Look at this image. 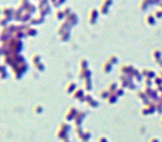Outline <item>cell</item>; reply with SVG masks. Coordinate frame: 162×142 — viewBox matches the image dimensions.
Returning a JSON list of instances; mask_svg holds the SVG:
<instances>
[{
    "mask_svg": "<svg viewBox=\"0 0 162 142\" xmlns=\"http://www.w3.org/2000/svg\"><path fill=\"white\" fill-rule=\"evenodd\" d=\"M36 10V7H35L34 5H32V3H30L27 7H26V9H25V12L28 13V14H32V13H34Z\"/></svg>",
    "mask_w": 162,
    "mask_h": 142,
    "instance_id": "obj_13",
    "label": "cell"
},
{
    "mask_svg": "<svg viewBox=\"0 0 162 142\" xmlns=\"http://www.w3.org/2000/svg\"><path fill=\"white\" fill-rule=\"evenodd\" d=\"M87 64H89V63H87V60L86 59H82L81 60V66H82V68H83V70H86Z\"/></svg>",
    "mask_w": 162,
    "mask_h": 142,
    "instance_id": "obj_21",
    "label": "cell"
},
{
    "mask_svg": "<svg viewBox=\"0 0 162 142\" xmlns=\"http://www.w3.org/2000/svg\"><path fill=\"white\" fill-rule=\"evenodd\" d=\"M153 5H156L155 0H142V2L139 3V8L142 10H146L149 6H153Z\"/></svg>",
    "mask_w": 162,
    "mask_h": 142,
    "instance_id": "obj_4",
    "label": "cell"
},
{
    "mask_svg": "<svg viewBox=\"0 0 162 142\" xmlns=\"http://www.w3.org/2000/svg\"><path fill=\"white\" fill-rule=\"evenodd\" d=\"M109 63H114V64H117L118 63V58H117V56H115V55H111L110 56V59H109Z\"/></svg>",
    "mask_w": 162,
    "mask_h": 142,
    "instance_id": "obj_18",
    "label": "cell"
},
{
    "mask_svg": "<svg viewBox=\"0 0 162 142\" xmlns=\"http://www.w3.org/2000/svg\"><path fill=\"white\" fill-rule=\"evenodd\" d=\"M153 15H154V17H155L156 19H158V18H161L162 17V10L161 9H159V10H156V12L154 13Z\"/></svg>",
    "mask_w": 162,
    "mask_h": 142,
    "instance_id": "obj_20",
    "label": "cell"
},
{
    "mask_svg": "<svg viewBox=\"0 0 162 142\" xmlns=\"http://www.w3.org/2000/svg\"><path fill=\"white\" fill-rule=\"evenodd\" d=\"M99 9H95V8H92L90 10V14H89V23L93 25V24L96 23L98 21V17H99Z\"/></svg>",
    "mask_w": 162,
    "mask_h": 142,
    "instance_id": "obj_1",
    "label": "cell"
},
{
    "mask_svg": "<svg viewBox=\"0 0 162 142\" xmlns=\"http://www.w3.org/2000/svg\"><path fill=\"white\" fill-rule=\"evenodd\" d=\"M162 2V0H155V3H158V5H160Z\"/></svg>",
    "mask_w": 162,
    "mask_h": 142,
    "instance_id": "obj_25",
    "label": "cell"
},
{
    "mask_svg": "<svg viewBox=\"0 0 162 142\" xmlns=\"http://www.w3.org/2000/svg\"><path fill=\"white\" fill-rule=\"evenodd\" d=\"M145 23L147 24L149 26H153L156 24V18L154 17L153 14H147L146 17H145Z\"/></svg>",
    "mask_w": 162,
    "mask_h": 142,
    "instance_id": "obj_6",
    "label": "cell"
},
{
    "mask_svg": "<svg viewBox=\"0 0 162 142\" xmlns=\"http://www.w3.org/2000/svg\"><path fill=\"white\" fill-rule=\"evenodd\" d=\"M112 3H114V0H103L102 1V5L107 6V7H110Z\"/></svg>",
    "mask_w": 162,
    "mask_h": 142,
    "instance_id": "obj_19",
    "label": "cell"
},
{
    "mask_svg": "<svg viewBox=\"0 0 162 142\" xmlns=\"http://www.w3.org/2000/svg\"><path fill=\"white\" fill-rule=\"evenodd\" d=\"M60 41H62V42H65V41H68L70 38V32H64V33H61L60 36Z\"/></svg>",
    "mask_w": 162,
    "mask_h": 142,
    "instance_id": "obj_10",
    "label": "cell"
},
{
    "mask_svg": "<svg viewBox=\"0 0 162 142\" xmlns=\"http://www.w3.org/2000/svg\"><path fill=\"white\" fill-rule=\"evenodd\" d=\"M30 3H31V2H30V0H21V5H19V6H21V7H23L24 9H26V7H27Z\"/></svg>",
    "mask_w": 162,
    "mask_h": 142,
    "instance_id": "obj_16",
    "label": "cell"
},
{
    "mask_svg": "<svg viewBox=\"0 0 162 142\" xmlns=\"http://www.w3.org/2000/svg\"><path fill=\"white\" fill-rule=\"evenodd\" d=\"M70 27H71V25H70L67 21L62 22V23L60 24V26L58 27V34L60 36V34H61V33H64V32H69Z\"/></svg>",
    "mask_w": 162,
    "mask_h": 142,
    "instance_id": "obj_3",
    "label": "cell"
},
{
    "mask_svg": "<svg viewBox=\"0 0 162 142\" xmlns=\"http://www.w3.org/2000/svg\"><path fill=\"white\" fill-rule=\"evenodd\" d=\"M62 12H64V14H65V15H66V17H67L68 15L71 14V9H70V7H65Z\"/></svg>",
    "mask_w": 162,
    "mask_h": 142,
    "instance_id": "obj_22",
    "label": "cell"
},
{
    "mask_svg": "<svg viewBox=\"0 0 162 142\" xmlns=\"http://www.w3.org/2000/svg\"><path fill=\"white\" fill-rule=\"evenodd\" d=\"M43 21H44V17H42V16H39V17H35V18H32V19L30 21V23L32 24V25H36V24L43 23Z\"/></svg>",
    "mask_w": 162,
    "mask_h": 142,
    "instance_id": "obj_8",
    "label": "cell"
},
{
    "mask_svg": "<svg viewBox=\"0 0 162 142\" xmlns=\"http://www.w3.org/2000/svg\"><path fill=\"white\" fill-rule=\"evenodd\" d=\"M66 21H67L71 26H75L76 24L78 23V17H77V15H76L75 13H71L70 15H68V16L66 17Z\"/></svg>",
    "mask_w": 162,
    "mask_h": 142,
    "instance_id": "obj_5",
    "label": "cell"
},
{
    "mask_svg": "<svg viewBox=\"0 0 162 142\" xmlns=\"http://www.w3.org/2000/svg\"><path fill=\"white\" fill-rule=\"evenodd\" d=\"M40 59H41V57H40L39 55H34V56H33V61H34L35 64H36Z\"/></svg>",
    "mask_w": 162,
    "mask_h": 142,
    "instance_id": "obj_24",
    "label": "cell"
},
{
    "mask_svg": "<svg viewBox=\"0 0 162 142\" xmlns=\"http://www.w3.org/2000/svg\"><path fill=\"white\" fill-rule=\"evenodd\" d=\"M110 70H111V63H109V61H108V63H105V64L103 65V71L104 72H109Z\"/></svg>",
    "mask_w": 162,
    "mask_h": 142,
    "instance_id": "obj_17",
    "label": "cell"
},
{
    "mask_svg": "<svg viewBox=\"0 0 162 142\" xmlns=\"http://www.w3.org/2000/svg\"><path fill=\"white\" fill-rule=\"evenodd\" d=\"M153 57L155 58V60H156L158 63H159V61L161 63V60H160L161 59V52H160L159 50H154V52H153Z\"/></svg>",
    "mask_w": 162,
    "mask_h": 142,
    "instance_id": "obj_14",
    "label": "cell"
},
{
    "mask_svg": "<svg viewBox=\"0 0 162 142\" xmlns=\"http://www.w3.org/2000/svg\"><path fill=\"white\" fill-rule=\"evenodd\" d=\"M159 7H160V9H161V10H162V2H161V3H160V5H159Z\"/></svg>",
    "mask_w": 162,
    "mask_h": 142,
    "instance_id": "obj_26",
    "label": "cell"
},
{
    "mask_svg": "<svg viewBox=\"0 0 162 142\" xmlns=\"http://www.w3.org/2000/svg\"><path fill=\"white\" fill-rule=\"evenodd\" d=\"M99 12L101 13V14H103V15H107L109 13V7H107L104 5H101L100 8H99Z\"/></svg>",
    "mask_w": 162,
    "mask_h": 142,
    "instance_id": "obj_15",
    "label": "cell"
},
{
    "mask_svg": "<svg viewBox=\"0 0 162 142\" xmlns=\"http://www.w3.org/2000/svg\"><path fill=\"white\" fill-rule=\"evenodd\" d=\"M25 33H26V36H35L37 34V31L35 30L34 27H27L26 30H25Z\"/></svg>",
    "mask_w": 162,
    "mask_h": 142,
    "instance_id": "obj_7",
    "label": "cell"
},
{
    "mask_svg": "<svg viewBox=\"0 0 162 142\" xmlns=\"http://www.w3.org/2000/svg\"><path fill=\"white\" fill-rule=\"evenodd\" d=\"M49 12H50V6H49V5H46L44 7H41V8H40V16L44 17Z\"/></svg>",
    "mask_w": 162,
    "mask_h": 142,
    "instance_id": "obj_9",
    "label": "cell"
},
{
    "mask_svg": "<svg viewBox=\"0 0 162 142\" xmlns=\"http://www.w3.org/2000/svg\"><path fill=\"white\" fill-rule=\"evenodd\" d=\"M55 16H56V18L59 19V21H61V19H64V18H66V15L64 14L62 10H57V12L55 13Z\"/></svg>",
    "mask_w": 162,
    "mask_h": 142,
    "instance_id": "obj_12",
    "label": "cell"
},
{
    "mask_svg": "<svg viewBox=\"0 0 162 142\" xmlns=\"http://www.w3.org/2000/svg\"><path fill=\"white\" fill-rule=\"evenodd\" d=\"M65 2H66V0H57V1H56L53 5H55L56 7H58L59 5H62V3H65Z\"/></svg>",
    "mask_w": 162,
    "mask_h": 142,
    "instance_id": "obj_23",
    "label": "cell"
},
{
    "mask_svg": "<svg viewBox=\"0 0 162 142\" xmlns=\"http://www.w3.org/2000/svg\"><path fill=\"white\" fill-rule=\"evenodd\" d=\"M32 18H31V14H28V13H24L23 14V16H22V18H21V23H26L27 21H31Z\"/></svg>",
    "mask_w": 162,
    "mask_h": 142,
    "instance_id": "obj_11",
    "label": "cell"
},
{
    "mask_svg": "<svg viewBox=\"0 0 162 142\" xmlns=\"http://www.w3.org/2000/svg\"><path fill=\"white\" fill-rule=\"evenodd\" d=\"M2 13L5 15V18H7L8 21H10L14 18V15H15V10L12 9V7H5L2 8Z\"/></svg>",
    "mask_w": 162,
    "mask_h": 142,
    "instance_id": "obj_2",
    "label": "cell"
}]
</instances>
